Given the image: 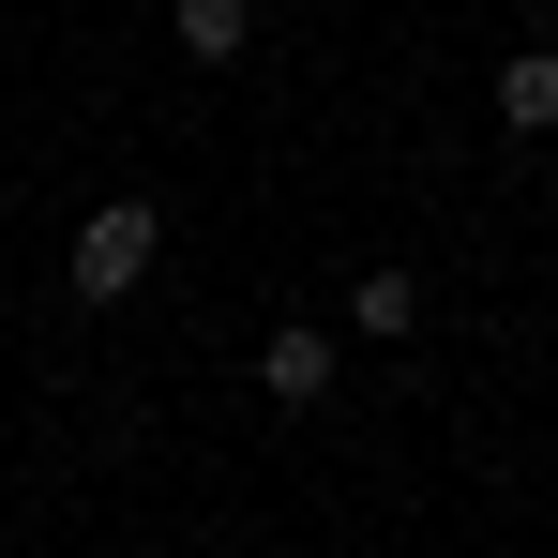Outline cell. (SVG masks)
<instances>
[{"label": "cell", "instance_id": "obj_4", "mask_svg": "<svg viewBox=\"0 0 558 558\" xmlns=\"http://www.w3.org/2000/svg\"><path fill=\"white\" fill-rule=\"evenodd\" d=\"M498 121L513 136H558V46H513L498 61Z\"/></svg>", "mask_w": 558, "mask_h": 558}, {"label": "cell", "instance_id": "obj_3", "mask_svg": "<svg viewBox=\"0 0 558 558\" xmlns=\"http://www.w3.org/2000/svg\"><path fill=\"white\" fill-rule=\"evenodd\" d=\"M408 332H423V272H408V257H377V272L348 287V348H408Z\"/></svg>", "mask_w": 558, "mask_h": 558}, {"label": "cell", "instance_id": "obj_2", "mask_svg": "<svg viewBox=\"0 0 558 558\" xmlns=\"http://www.w3.org/2000/svg\"><path fill=\"white\" fill-rule=\"evenodd\" d=\"M332 377H348V332H317V317H272V348H257V392H272V408H317Z\"/></svg>", "mask_w": 558, "mask_h": 558}, {"label": "cell", "instance_id": "obj_5", "mask_svg": "<svg viewBox=\"0 0 558 558\" xmlns=\"http://www.w3.org/2000/svg\"><path fill=\"white\" fill-rule=\"evenodd\" d=\"M167 46H182V61H242V46H257V15H242V0H182V15H167Z\"/></svg>", "mask_w": 558, "mask_h": 558}, {"label": "cell", "instance_id": "obj_1", "mask_svg": "<svg viewBox=\"0 0 558 558\" xmlns=\"http://www.w3.org/2000/svg\"><path fill=\"white\" fill-rule=\"evenodd\" d=\"M61 272H76V302H136V287L167 272V211L151 196H92L76 242H61Z\"/></svg>", "mask_w": 558, "mask_h": 558}]
</instances>
